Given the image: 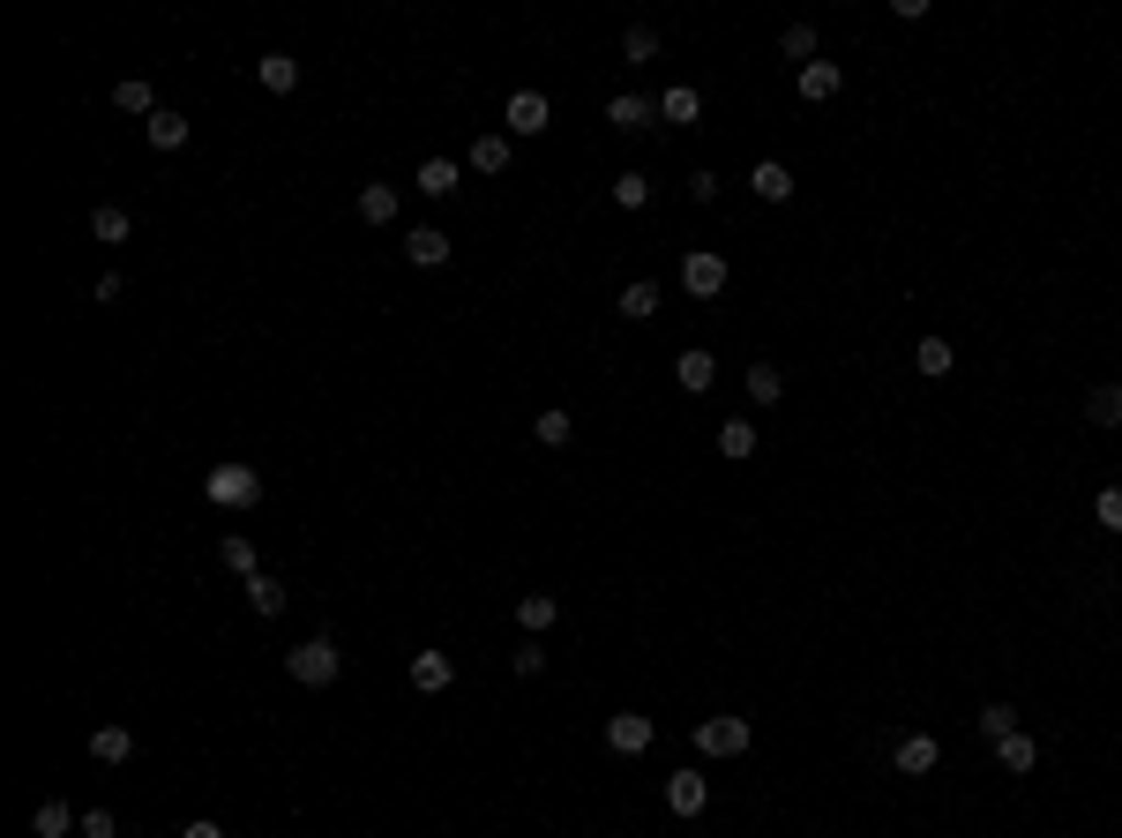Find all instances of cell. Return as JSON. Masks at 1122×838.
<instances>
[{
  "label": "cell",
  "mask_w": 1122,
  "mask_h": 838,
  "mask_svg": "<svg viewBox=\"0 0 1122 838\" xmlns=\"http://www.w3.org/2000/svg\"><path fill=\"white\" fill-rule=\"evenodd\" d=\"M337 667H344V652H337L330 636H307V644H292V652H285V673L299 681V689H330Z\"/></svg>",
  "instance_id": "cell-1"
},
{
  "label": "cell",
  "mask_w": 1122,
  "mask_h": 838,
  "mask_svg": "<svg viewBox=\"0 0 1122 838\" xmlns=\"http://www.w3.org/2000/svg\"><path fill=\"white\" fill-rule=\"evenodd\" d=\"M203 495L217 509H254L262 502V472H254V464H217V472L203 479Z\"/></svg>",
  "instance_id": "cell-2"
},
{
  "label": "cell",
  "mask_w": 1122,
  "mask_h": 838,
  "mask_svg": "<svg viewBox=\"0 0 1122 838\" xmlns=\"http://www.w3.org/2000/svg\"><path fill=\"white\" fill-rule=\"evenodd\" d=\"M696 756H741L748 749V718H734V712H718V718H696Z\"/></svg>",
  "instance_id": "cell-3"
},
{
  "label": "cell",
  "mask_w": 1122,
  "mask_h": 838,
  "mask_svg": "<svg viewBox=\"0 0 1122 838\" xmlns=\"http://www.w3.org/2000/svg\"><path fill=\"white\" fill-rule=\"evenodd\" d=\"M546 121H554L546 90H509V105H501V127L509 135H546Z\"/></svg>",
  "instance_id": "cell-4"
},
{
  "label": "cell",
  "mask_w": 1122,
  "mask_h": 838,
  "mask_svg": "<svg viewBox=\"0 0 1122 838\" xmlns=\"http://www.w3.org/2000/svg\"><path fill=\"white\" fill-rule=\"evenodd\" d=\"M681 285H689V299H718V293H726V254L696 248L689 262H681Z\"/></svg>",
  "instance_id": "cell-5"
},
{
  "label": "cell",
  "mask_w": 1122,
  "mask_h": 838,
  "mask_svg": "<svg viewBox=\"0 0 1122 838\" xmlns=\"http://www.w3.org/2000/svg\"><path fill=\"white\" fill-rule=\"evenodd\" d=\"M607 749H614V756H644V749H651V718H644V712H614V718H607Z\"/></svg>",
  "instance_id": "cell-6"
},
{
  "label": "cell",
  "mask_w": 1122,
  "mask_h": 838,
  "mask_svg": "<svg viewBox=\"0 0 1122 838\" xmlns=\"http://www.w3.org/2000/svg\"><path fill=\"white\" fill-rule=\"evenodd\" d=\"M704 801H711L704 771H673V779H666V808H673V816H704Z\"/></svg>",
  "instance_id": "cell-7"
},
{
  "label": "cell",
  "mask_w": 1122,
  "mask_h": 838,
  "mask_svg": "<svg viewBox=\"0 0 1122 838\" xmlns=\"http://www.w3.org/2000/svg\"><path fill=\"white\" fill-rule=\"evenodd\" d=\"M405 254H412L419 270H442V262H450V233H442V225H412V233H405Z\"/></svg>",
  "instance_id": "cell-8"
},
{
  "label": "cell",
  "mask_w": 1122,
  "mask_h": 838,
  "mask_svg": "<svg viewBox=\"0 0 1122 838\" xmlns=\"http://www.w3.org/2000/svg\"><path fill=\"white\" fill-rule=\"evenodd\" d=\"M673 382H681V389H696V397H704L711 382H718V360H711L704 344H689V352H673Z\"/></svg>",
  "instance_id": "cell-9"
},
{
  "label": "cell",
  "mask_w": 1122,
  "mask_h": 838,
  "mask_svg": "<svg viewBox=\"0 0 1122 838\" xmlns=\"http://www.w3.org/2000/svg\"><path fill=\"white\" fill-rule=\"evenodd\" d=\"M748 188H756V203H786V195H793V172L779 166V158H756V166H748Z\"/></svg>",
  "instance_id": "cell-10"
},
{
  "label": "cell",
  "mask_w": 1122,
  "mask_h": 838,
  "mask_svg": "<svg viewBox=\"0 0 1122 838\" xmlns=\"http://www.w3.org/2000/svg\"><path fill=\"white\" fill-rule=\"evenodd\" d=\"M450 681H457L450 652H419V659H412V689H419V697H442Z\"/></svg>",
  "instance_id": "cell-11"
},
{
  "label": "cell",
  "mask_w": 1122,
  "mask_h": 838,
  "mask_svg": "<svg viewBox=\"0 0 1122 838\" xmlns=\"http://www.w3.org/2000/svg\"><path fill=\"white\" fill-rule=\"evenodd\" d=\"M254 83L292 98V90H299V60H292V53H262V60H254Z\"/></svg>",
  "instance_id": "cell-12"
},
{
  "label": "cell",
  "mask_w": 1122,
  "mask_h": 838,
  "mask_svg": "<svg viewBox=\"0 0 1122 838\" xmlns=\"http://www.w3.org/2000/svg\"><path fill=\"white\" fill-rule=\"evenodd\" d=\"M607 121L622 127V135H636V127H651V121H659V98H636V90H622V98L607 105Z\"/></svg>",
  "instance_id": "cell-13"
},
{
  "label": "cell",
  "mask_w": 1122,
  "mask_h": 838,
  "mask_svg": "<svg viewBox=\"0 0 1122 838\" xmlns=\"http://www.w3.org/2000/svg\"><path fill=\"white\" fill-rule=\"evenodd\" d=\"M891 763H898V771H906V779H928V771H936V763H943V749H936V741H928V734H906V741H898V756H891Z\"/></svg>",
  "instance_id": "cell-14"
},
{
  "label": "cell",
  "mask_w": 1122,
  "mask_h": 838,
  "mask_svg": "<svg viewBox=\"0 0 1122 838\" xmlns=\"http://www.w3.org/2000/svg\"><path fill=\"white\" fill-rule=\"evenodd\" d=\"M914 367H920V375H928V382H943V375H951V367H957L951 337H920V344H914Z\"/></svg>",
  "instance_id": "cell-15"
},
{
  "label": "cell",
  "mask_w": 1122,
  "mask_h": 838,
  "mask_svg": "<svg viewBox=\"0 0 1122 838\" xmlns=\"http://www.w3.org/2000/svg\"><path fill=\"white\" fill-rule=\"evenodd\" d=\"M457 180H464L457 158H427V166H419V195H434V203H442V195H457Z\"/></svg>",
  "instance_id": "cell-16"
},
{
  "label": "cell",
  "mask_w": 1122,
  "mask_h": 838,
  "mask_svg": "<svg viewBox=\"0 0 1122 838\" xmlns=\"http://www.w3.org/2000/svg\"><path fill=\"white\" fill-rule=\"evenodd\" d=\"M838 83H846V76H838V60H808V68H801V98H808V105L838 98Z\"/></svg>",
  "instance_id": "cell-17"
},
{
  "label": "cell",
  "mask_w": 1122,
  "mask_h": 838,
  "mask_svg": "<svg viewBox=\"0 0 1122 838\" xmlns=\"http://www.w3.org/2000/svg\"><path fill=\"white\" fill-rule=\"evenodd\" d=\"M614 307H622L628 322H651V315H659V285H651V278H636V285H622V293H614Z\"/></svg>",
  "instance_id": "cell-18"
},
{
  "label": "cell",
  "mask_w": 1122,
  "mask_h": 838,
  "mask_svg": "<svg viewBox=\"0 0 1122 838\" xmlns=\"http://www.w3.org/2000/svg\"><path fill=\"white\" fill-rule=\"evenodd\" d=\"M996 763H1002V771H1018V779H1025V771H1033V763H1040V741H1033V734H1002V741H996Z\"/></svg>",
  "instance_id": "cell-19"
},
{
  "label": "cell",
  "mask_w": 1122,
  "mask_h": 838,
  "mask_svg": "<svg viewBox=\"0 0 1122 838\" xmlns=\"http://www.w3.org/2000/svg\"><path fill=\"white\" fill-rule=\"evenodd\" d=\"M143 135H150V150H180V143H188V121H180L172 105H158V113L143 121Z\"/></svg>",
  "instance_id": "cell-20"
},
{
  "label": "cell",
  "mask_w": 1122,
  "mask_h": 838,
  "mask_svg": "<svg viewBox=\"0 0 1122 838\" xmlns=\"http://www.w3.org/2000/svg\"><path fill=\"white\" fill-rule=\"evenodd\" d=\"M779 397H786V375H779L771 360H756V367H748V405H763V412H771Z\"/></svg>",
  "instance_id": "cell-21"
},
{
  "label": "cell",
  "mask_w": 1122,
  "mask_h": 838,
  "mask_svg": "<svg viewBox=\"0 0 1122 838\" xmlns=\"http://www.w3.org/2000/svg\"><path fill=\"white\" fill-rule=\"evenodd\" d=\"M90 233H98V240H105V248H121L127 233H135V217H127L121 203H98V210H90Z\"/></svg>",
  "instance_id": "cell-22"
},
{
  "label": "cell",
  "mask_w": 1122,
  "mask_h": 838,
  "mask_svg": "<svg viewBox=\"0 0 1122 838\" xmlns=\"http://www.w3.org/2000/svg\"><path fill=\"white\" fill-rule=\"evenodd\" d=\"M76 824H83V816H76L68 801H45L38 816H31V838H68V831H76Z\"/></svg>",
  "instance_id": "cell-23"
},
{
  "label": "cell",
  "mask_w": 1122,
  "mask_h": 838,
  "mask_svg": "<svg viewBox=\"0 0 1122 838\" xmlns=\"http://www.w3.org/2000/svg\"><path fill=\"white\" fill-rule=\"evenodd\" d=\"M360 217H367V225H389V217H397V188H389V180H367V188H360Z\"/></svg>",
  "instance_id": "cell-24"
},
{
  "label": "cell",
  "mask_w": 1122,
  "mask_h": 838,
  "mask_svg": "<svg viewBox=\"0 0 1122 838\" xmlns=\"http://www.w3.org/2000/svg\"><path fill=\"white\" fill-rule=\"evenodd\" d=\"M90 756H98V763H127V756H135V734H127V726H98V734H90Z\"/></svg>",
  "instance_id": "cell-25"
},
{
  "label": "cell",
  "mask_w": 1122,
  "mask_h": 838,
  "mask_svg": "<svg viewBox=\"0 0 1122 838\" xmlns=\"http://www.w3.org/2000/svg\"><path fill=\"white\" fill-rule=\"evenodd\" d=\"M1085 419H1092V427H1122V382H1100V389L1085 397Z\"/></svg>",
  "instance_id": "cell-26"
},
{
  "label": "cell",
  "mask_w": 1122,
  "mask_h": 838,
  "mask_svg": "<svg viewBox=\"0 0 1122 838\" xmlns=\"http://www.w3.org/2000/svg\"><path fill=\"white\" fill-rule=\"evenodd\" d=\"M718 457H734V464L756 457V419H726L718 427Z\"/></svg>",
  "instance_id": "cell-27"
},
{
  "label": "cell",
  "mask_w": 1122,
  "mask_h": 838,
  "mask_svg": "<svg viewBox=\"0 0 1122 838\" xmlns=\"http://www.w3.org/2000/svg\"><path fill=\"white\" fill-rule=\"evenodd\" d=\"M554 614H562V599H546V591H532V599H517V622H524V636H540V628H554Z\"/></svg>",
  "instance_id": "cell-28"
},
{
  "label": "cell",
  "mask_w": 1122,
  "mask_h": 838,
  "mask_svg": "<svg viewBox=\"0 0 1122 838\" xmlns=\"http://www.w3.org/2000/svg\"><path fill=\"white\" fill-rule=\"evenodd\" d=\"M696 113H704V98H696L689 83H673V90L659 98V121H673V127H681V121H696Z\"/></svg>",
  "instance_id": "cell-29"
},
{
  "label": "cell",
  "mask_w": 1122,
  "mask_h": 838,
  "mask_svg": "<svg viewBox=\"0 0 1122 838\" xmlns=\"http://www.w3.org/2000/svg\"><path fill=\"white\" fill-rule=\"evenodd\" d=\"M532 434H540V442H546V450H562V442H569V434H577V419H569V412H562V405H546V412H540V419H532Z\"/></svg>",
  "instance_id": "cell-30"
},
{
  "label": "cell",
  "mask_w": 1122,
  "mask_h": 838,
  "mask_svg": "<svg viewBox=\"0 0 1122 838\" xmlns=\"http://www.w3.org/2000/svg\"><path fill=\"white\" fill-rule=\"evenodd\" d=\"M973 726H981V741L996 749L1002 734H1018V712H1010V704H981V718H973Z\"/></svg>",
  "instance_id": "cell-31"
},
{
  "label": "cell",
  "mask_w": 1122,
  "mask_h": 838,
  "mask_svg": "<svg viewBox=\"0 0 1122 838\" xmlns=\"http://www.w3.org/2000/svg\"><path fill=\"white\" fill-rule=\"evenodd\" d=\"M622 60H636V68H644V60H659V31L628 23V31H622Z\"/></svg>",
  "instance_id": "cell-32"
},
{
  "label": "cell",
  "mask_w": 1122,
  "mask_h": 838,
  "mask_svg": "<svg viewBox=\"0 0 1122 838\" xmlns=\"http://www.w3.org/2000/svg\"><path fill=\"white\" fill-rule=\"evenodd\" d=\"M509 166V135H479L472 143V172H501Z\"/></svg>",
  "instance_id": "cell-33"
},
{
  "label": "cell",
  "mask_w": 1122,
  "mask_h": 838,
  "mask_svg": "<svg viewBox=\"0 0 1122 838\" xmlns=\"http://www.w3.org/2000/svg\"><path fill=\"white\" fill-rule=\"evenodd\" d=\"M248 607L254 614H285V585L277 577H248Z\"/></svg>",
  "instance_id": "cell-34"
},
{
  "label": "cell",
  "mask_w": 1122,
  "mask_h": 838,
  "mask_svg": "<svg viewBox=\"0 0 1122 838\" xmlns=\"http://www.w3.org/2000/svg\"><path fill=\"white\" fill-rule=\"evenodd\" d=\"M113 105H121V113H158V98H150V83H143V76H127V83L113 90Z\"/></svg>",
  "instance_id": "cell-35"
},
{
  "label": "cell",
  "mask_w": 1122,
  "mask_h": 838,
  "mask_svg": "<svg viewBox=\"0 0 1122 838\" xmlns=\"http://www.w3.org/2000/svg\"><path fill=\"white\" fill-rule=\"evenodd\" d=\"M614 203H622V210H651V180H644V172H622V180H614Z\"/></svg>",
  "instance_id": "cell-36"
},
{
  "label": "cell",
  "mask_w": 1122,
  "mask_h": 838,
  "mask_svg": "<svg viewBox=\"0 0 1122 838\" xmlns=\"http://www.w3.org/2000/svg\"><path fill=\"white\" fill-rule=\"evenodd\" d=\"M779 53L808 68V60H816V31H808V23H786V38H779Z\"/></svg>",
  "instance_id": "cell-37"
},
{
  "label": "cell",
  "mask_w": 1122,
  "mask_h": 838,
  "mask_svg": "<svg viewBox=\"0 0 1122 838\" xmlns=\"http://www.w3.org/2000/svg\"><path fill=\"white\" fill-rule=\"evenodd\" d=\"M225 569H233V577H262V569H254V540H225Z\"/></svg>",
  "instance_id": "cell-38"
},
{
  "label": "cell",
  "mask_w": 1122,
  "mask_h": 838,
  "mask_svg": "<svg viewBox=\"0 0 1122 838\" xmlns=\"http://www.w3.org/2000/svg\"><path fill=\"white\" fill-rule=\"evenodd\" d=\"M509 667H517V681H532V673H546V652H540V644H532V636H524V644H517V659H509Z\"/></svg>",
  "instance_id": "cell-39"
},
{
  "label": "cell",
  "mask_w": 1122,
  "mask_h": 838,
  "mask_svg": "<svg viewBox=\"0 0 1122 838\" xmlns=\"http://www.w3.org/2000/svg\"><path fill=\"white\" fill-rule=\"evenodd\" d=\"M76 831H83V838H121V824H113V808H83Z\"/></svg>",
  "instance_id": "cell-40"
},
{
  "label": "cell",
  "mask_w": 1122,
  "mask_h": 838,
  "mask_svg": "<svg viewBox=\"0 0 1122 838\" xmlns=\"http://www.w3.org/2000/svg\"><path fill=\"white\" fill-rule=\"evenodd\" d=\"M1092 517L1108 524V532H1122V487H1100V502H1092Z\"/></svg>",
  "instance_id": "cell-41"
},
{
  "label": "cell",
  "mask_w": 1122,
  "mask_h": 838,
  "mask_svg": "<svg viewBox=\"0 0 1122 838\" xmlns=\"http://www.w3.org/2000/svg\"><path fill=\"white\" fill-rule=\"evenodd\" d=\"M689 195H696V203H711V195H718V172L696 166V172H689Z\"/></svg>",
  "instance_id": "cell-42"
},
{
  "label": "cell",
  "mask_w": 1122,
  "mask_h": 838,
  "mask_svg": "<svg viewBox=\"0 0 1122 838\" xmlns=\"http://www.w3.org/2000/svg\"><path fill=\"white\" fill-rule=\"evenodd\" d=\"M121 293H127V285H121V278H113V270H105V278L90 285V299H98V307H113V299H121Z\"/></svg>",
  "instance_id": "cell-43"
},
{
  "label": "cell",
  "mask_w": 1122,
  "mask_h": 838,
  "mask_svg": "<svg viewBox=\"0 0 1122 838\" xmlns=\"http://www.w3.org/2000/svg\"><path fill=\"white\" fill-rule=\"evenodd\" d=\"M180 838H225V831H217L209 816H195V824H188V831H180Z\"/></svg>",
  "instance_id": "cell-44"
}]
</instances>
